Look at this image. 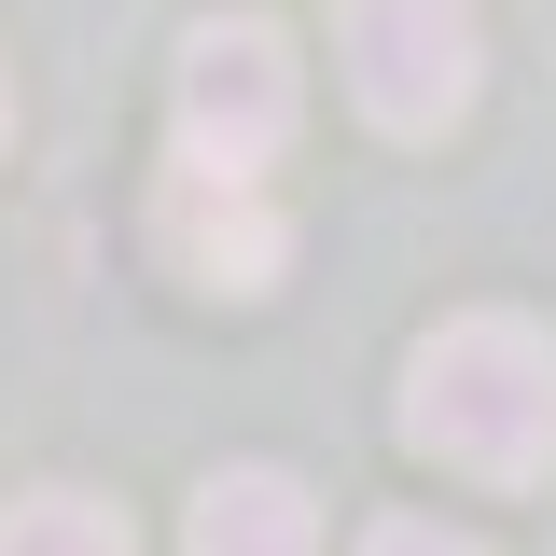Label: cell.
Returning a JSON list of instances; mask_svg holds the SVG:
<instances>
[{"instance_id": "cell-1", "label": "cell", "mask_w": 556, "mask_h": 556, "mask_svg": "<svg viewBox=\"0 0 556 556\" xmlns=\"http://www.w3.org/2000/svg\"><path fill=\"white\" fill-rule=\"evenodd\" d=\"M404 445L445 459V473H473V486H543L556 473V334L543 320H501V306L417 334Z\"/></svg>"}, {"instance_id": "cell-2", "label": "cell", "mask_w": 556, "mask_h": 556, "mask_svg": "<svg viewBox=\"0 0 556 556\" xmlns=\"http://www.w3.org/2000/svg\"><path fill=\"white\" fill-rule=\"evenodd\" d=\"M167 112H181V167L195 181H265L292 112H306V84H292V42H278L265 14H223L181 42V84H167Z\"/></svg>"}, {"instance_id": "cell-3", "label": "cell", "mask_w": 556, "mask_h": 556, "mask_svg": "<svg viewBox=\"0 0 556 556\" xmlns=\"http://www.w3.org/2000/svg\"><path fill=\"white\" fill-rule=\"evenodd\" d=\"M334 56H348V98H362L390 139H445L459 112H473V84H486L473 0H348Z\"/></svg>"}, {"instance_id": "cell-4", "label": "cell", "mask_w": 556, "mask_h": 556, "mask_svg": "<svg viewBox=\"0 0 556 556\" xmlns=\"http://www.w3.org/2000/svg\"><path fill=\"white\" fill-rule=\"evenodd\" d=\"M153 251L195 278V292H278V265H292V223H278L251 181H195V167H167V195H153Z\"/></svg>"}, {"instance_id": "cell-5", "label": "cell", "mask_w": 556, "mask_h": 556, "mask_svg": "<svg viewBox=\"0 0 556 556\" xmlns=\"http://www.w3.org/2000/svg\"><path fill=\"white\" fill-rule=\"evenodd\" d=\"M181 556H320V501L278 473V459H237V473H208V486H195Z\"/></svg>"}, {"instance_id": "cell-6", "label": "cell", "mask_w": 556, "mask_h": 556, "mask_svg": "<svg viewBox=\"0 0 556 556\" xmlns=\"http://www.w3.org/2000/svg\"><path fill=\"white\" fill-rule=\"evenodd\" d=\"M0 556H139V543H126L112 501H84V486H28V501L0 515Z\"/></svg>"}, {"instance_id": "cell-7", "label": "cell", "mask_w": 556, "mask_h": 556, "mask_svg": "<svg viewBox=\"0 0 556 556\" xmlns=\"http://www.w3.org/2000/svg\"><path fill=\"white\" fill-rule=\"evenodd\" d=\"M362 556H486V543L445 529V515H390V529H362Z\"/></svg>"}, {"instance_id": "cell-8", "label": "cell", "mask_w": 556, "mask_h": 556, "mask_svg": "<svg viewBox=\"0 0 556 556\" xmlns=\"http://www.w3.org/2000/svg\"><path fill=\"white\" fill-rule=\"evenodd\" d=\"M0 139H14V84H0Z\"/></svg>"}]
</instances>
